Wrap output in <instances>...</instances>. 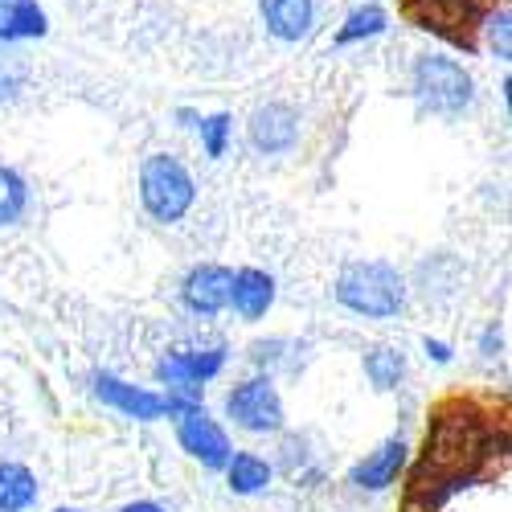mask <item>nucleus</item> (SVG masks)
<instances>
[{
    "label": "nucleus",
    "mask_w": 512,
    "mask_h": 512,
    "mask_svg": "<svg viewBox=\"0 0 512 512\" xmlns=\"http://www.w3.org/2000/svg\"><path fill=\"white\" fill-rule=\"evenodd\" d=\"M504 447V422H492L472 398L443 402L426 422V447L406 484V512H443L447 500L492 476Z\"/></svg>",
    "instance_id": "obj_1"
},
{
    "label": "nucleus",
    "mask_w": 512,
    "mask_h": 512,
    "mask_svg": "<svg viewBox=\"0 0 512 512\" xmlns=\"http://www.w3.org/2000/svg\"><path fill=\"white\" fill-rule=\"evenodd\" d=\"M332 300L353 320L390 324L410 308V275L386 259H353L336 271Z\"/></svg>",
    "instance_id": "obj_2"
},
{
    "label": "nucleus",
    "mask_w": 512,
    "mask_h": 512,
    "mask_svg": "<svg viewBox=\"0 0 512 512\" xmlns=\"http://www.w3.org/2000/svg\"><path fill=\"white\" fill-rule=\"evenodd\" d=\"M140 209L156 226H181L197 205V177L177 152H148L140 160Z\"/></svg>",
    "instance_id": "obj_3"
},
{
    "label": "nucleus",
    "mask_w": 512,
    "mask_h": 512,
    "mask_svg": "<svg viewBox=\"0 0 512 512\" xmlns=\"http://www.w3.org/2000/svg\"><path fill=\"white\" fill-rule=\"evenodd\" d=\"M410 95L422 115L463 119L476 103V78L451 54H418L410 66Z\"/></svg>",
    "instance_id": "obj_4"
},
{
    "label": "nucleus",
    "mask_w": 512,
    "mask_h": 512,
    "mask_svg": "<svg viewBox=\"0 0 512 512\" xmlns=\"http://www.w3.org/2000/svg\"><path fill=\"white\" fill-rule=\"evenodd\" d=\"M222 414L238 426L242 435L254 439H275L287 431V406H283V390L271 373H250L226 390L222 398Z\"/></svg>",
    "instance_id": "obj_5"
},
{
    "label": "nucleus",
    "mask_w": 512,
    "mask_h": 512,
    "mask_svg": "<svg viewBox=\"0 0 512 512\" xmlns=\"http://www.w3.org/2000/svg\"><path fill=\"white\" fill-rule=\"evenodd\" d=\"M304 140V111L283 99H267L246 119V148L259 160H283Z\"/></svg>",
    "instance_id": "obj_6"
},
{
    "label": "nucleus",
    "mask_w": 512,
    "mask_h": 512,
    "mask_svg": "<svg viewBox=\"0 0 512 512\" xmlns=\"http://www.w3.org/2000/svg\"><path fill=\"white\" fill-rule=\"evenodd\" d=\"M230 349L226 345H189V349H168L156 361V386L164 390H205L209 381L226 373Z\"/></svg>",
    "instance_id": "obj_7"
},
{
    "label": "nucleus",
    "mask_w": 512,
    "mask_h": 512,
    "mask_svg": "<svg viewBox=\"0 0 512 512\" xmlns=\"http://www.w3.org/2000/svg\"><path fill=\"white\" fill-rule=\"evenodd\" d=\"M173 426H177V447H181L193 463H201L205 472H222L226 459H230V451H234V443H230L226 426H222L218 418H213L205 406H197V410L173 418Z\"/></svg>",
    "instance_id": "obj_8"
},
{
    "label": "nucleus",
    "mask_w": 512,
    "mask_h": 512,
    "mask_svg": "<svg viewBox=\"0 0 512 512\" xmlns=\"http://www.w3.org/2000/svg\"><path fill=\"white\" fill-rule=\"evenodd\" d=\"M91 394L123 414L132 422H164L168 418V402H164V390H152V386H136V381H127L119 373H95L91 377Z\"/></svg>",
    "instance_id": "obj_9"
},
{
    "label": "nucleus",
    "mask_w": 512,
    "mask_h": 512,
    "mask_svg": "<svg viewBox=\"0 0 512 512\" xmlns=\"http://www.w3.org/2000/svg\"><path fill=\"white\" fill-rule=\"evenodd\" d=\"M230 279H234V267H222V263L189 267L181 279V308L197 320H218L222 312H230Z\"/></svg>",
    "instance_id": "obj_10"
},
{
    "label": "nucleus",
    "mask_w": 512,
    "mask_h": 512,
    "mask_svg": "<svg viewBox=\"0 0 512 512\" xmlns=\"http://www.w3.org/2000/svg\"><path fill=\"white\" fill-rule=\"evenodd\" d=\"M406 467H410V443H406V435H390V439H381L373 451H365L349 467V488H357V492H390L402 480Z\"/></svg>",
    "instance_id": "obj_11"
},
{
    "label": "nucleus",
    "mask_w": 512,
    "mask_h": 512,
    "mask_svg": "<svg viewBox=\"0 0 512 512\" xmlns=\"http://www.w3.org/2000/svg\"><path fill=\"white\" fill-rule=\"evenodd\" d=\"M275 300H279V283H275L271 271H263V267H238L234 271V279H230V312L242 324L267 320Z\"/></svg>",
    "instance_id": "obj_12"
},
{
    "label": "nucleus",
    "mask_w": 512,
    "mask_h": 512,
    "mask_svg": "<svg viewBox=\"0 0 512 512\" xmlns=\"http://www.w3.org/2000/svg\"><path fill=\"white\" fill-rule=\"evenodd\" d=\"M320 5L316 0H259V21L263 29L283 41V46H300L316 33Z\"/></svg>",
    "instance_id": "obj_13"
},
{
    "label": "nucleus",
    "mask_w": 512,
    "mask_h": 512,
    "mask_svg": "<svg viewBox=\"0 0 512 512\" xmlns=\"http://www.w3.org/2000/svg\"><path fill=\"white\" fill-rule=\"evenodd\" d=\"M246 357H250L254 373H271V377L287 373V377H295V373H304V365L312 357V345L308 340H295V336H263V340H254V345L246 349Z\"/></svg>",
    "instance_id": "obj_14"
},
{
    "label": "nucleus",
    "mask_w": 512,
    "mask_h": 512,
    "mask_svg": "<svg viewBox=\"0 0 512 512\" xmlns=\"http://www.w3.org/2000/svg\"><path fill=\"white\" fill-rule=\"evenodd\" d=\"M222 476H226V488L234 496H259L275 484V463L259 451H230L226 467H222Z\"/></svg>",
    "instance_id": "obj_15"
},
{
    "label": "nucleus",
    "mask_w": 512,
    "mask_h": 512,
    "mask_svg": "<svg viewBox=\"0 0 512 512\" xmlns=\"http://www.w3.org/2000/svg\"><path fill=\"white\" fill-rule=\"evenodd\" d=\"M361 369H365V381L377 394H398L406 386V377H410V361H406L402 345H373V349H365Z\"/></svg>",
    "instance_id": "obj_16"
},
{
    "label": "nucleus",
    "mask_w": 512,
    "mask_h": 512,
    "mask_svg": "<svg viewBox=\"0 0 512 512\" xmlns=\"http://www.w3.org/2000/svg\"><path fill=\"white\" fill-rule=\"evenodd\" d=\"M41 500V480L33 467L0 459V512H33Z\"/></svg>",
    "instance_id": "obj_17"
},
{
    "label": "nucleus",
    "mask_w": 512,
    "mask_h": 512,
    "mask_svg": "<svg viewBox=\"0 0 512 512\" xmlns=\"http://www.w3.org/2000/svg\"><path fill=\"white\" fill-rule=\"evenodd\" d=\"M50 33V17L37 0H9L0 9V41H37Z\"/></svg>",
    "instance_id": "obj_18"
},
{
    "label": "nucleus",
    "mask_w": 512,
    "mask_h": 512,
    "mask_svg": "<svg viewBox=\"0 0 512 512\" xmlns=\"http://www.w3.org/2000/svg\"><path fill=\"white\" fill-rule=\"evenodd\" d=\"M29 205H33V189H29L25 173L0 160V230L21 226L29 218Z\"/></svg>",
    "instance_id": "obj_19"
},
{
    "label": "nucleus",
    "mask_w": 512,
    "mask_h": 512,
    "mask_svg": "<svg viewBox=\"0 0 512 512\" xmlns=\"http://www.w3.org/2000/svg\"><path fill=\"white\" fill-rule=\"evenodd\" d=\"M390 29V13L377 5V0H365L361 9H353L345 17V25L336 29V46H357V41H373Z\"/></svg>",
    "instance_id": "obj_20"
},
{
    "label": "nucleus",
    "mask_w": 512,
    "mask_h": 512,
    "mask_svg": "<svg viewBox=\"0 0 512 512\" xmlns=\"http://www.w3.org/2000/svg\"><path fill=\"white\" fill-rule=\"evenodd\" d=\"M275 472H287L291 480H320V459L316 451H308V435H287L279 443Z\"/></svg>",
    "instance_id": "obj_21"
},
{
    "label": "nucleus",
    "mask_w": 512,
    "mask_h": 512,
    "mask_svg": "<svg viewBox=\"0 0 512 512\" xmlns=\"http://www.w3.org/2000/svg\"><path fill=\"white\" fill-rule=\"evenodd\" d=\"M193 132L201 140V152L209 160H222L230 152V140H234V115L230 111H213V115H201L193 123Z\"/></svg>",
    "instance_id": "obj_22"
},
{
    "label": "nucleus",
    "mask_w": 512,
    "mask_h": 512,
    "mask_svg": "<svg viewBox=\"0 0 512 512\" xmlns=\"http://www.w3.org/2000/svg\"><path fill=\"white\" fill-rule=\"evenodd\" d=\"M484 46L492 50V58H500V62H508L512 58V13L500 5V9H492L488 17H484Z\"/></svg>",
    "instance_id": "obj_23"
},
{
    "label": "nucleus",
    "mask_w": 512,
    "mask_h": 512,
    "mask_svg": "<svg viewBox=\"0 0 512 512\" xmlns=\"http://www.w3.org/2000/svg\"><path fill=\"white\" fill-rule=\"evenodd\" d=\"M21 91H25V66L0 58V107H5V103H17Z\"/></svg>",
    "instance_id": "obj_24"
},
{
    "label": "nucleus",
    "mask_w": 512,
    "mask_h": 512,
    "mask_svg": "<svg viewBox=\"0 0 512 512\" xmlns=\"http://www.w3.org/2000/svg\"><path fill=\"white\" fill-rule=\"evenodd\" d=\"M476 349H480V357H484V361H496V357L504 353V328H500L496 320H492V324H488V328L480 332V340H476Z\"/></svg>",
    "instance_id": "obj_25"
},
{
    "label": "nucleus",
    "mask_w": 512,
    "mask_h": 512,
    "mask_svg": "<svg viewBox=\"0 0 512 512\" xmlns=\"http://www.w3.org/2000/svg\"><path fill=\"white\" fill-rule=\"evenodd\" d=\"M422 353H426V361H435V365H451L455 361V349L447 345V340H439V336H426Z\"/></svg>",
    "instance_id": "obj_26"
},
{
    "label": "nucleus",
    "mask_w": 512,
    "mask_h": 512,
    "mask_svg": "<svg viewBox=\"0 0 512 512\" xmlns=\"http://www.w3.org/2000/svg\"><path fill=\"white\" fill-rule=\"evenodd\" d=\"M119 512H168L164 504H156V500H127Z\"/></svg>",
    "instance_id": "obj_27"
},
{
    "label": "nucleus",
    "mask_w": 512,
    "mask_h": 512,
    "mask_svg": "<svg viewBox=\"0 0 512 512\" xmlns=\"http://www.w3.org/2000/svg\"><path fill=\"white\" fill-rule=\"evenodd\" d=\"M197 119H201V111H193V107H181V111H177V123H181V127H193Z\"/></svg>",
    "instance_id": "obj_28"
},
{
    "label": "nucleus",
    "mask_w": 512,
    "mask_h": 512,
    "mask_svg": "<svg viewBox=\"0 0 512 512\" xmlns=\"http://www.w3.org/2000/svg\"><path fill=\"white\" fill-rule=\"evenodd\" d=\"M54 512H82V508H70V504H62V508H54Z\"/></svg>",
    "instance_id": "obj_29"
},
{
    "label": "nucleus",
    "mask_w": 512,
    "mask_h": 512,
    "mask_svg": "<svg viewBox=\"0 0 512 512\" xmlns=\"http://www.w3.org/2000/svg\"><path fill=\"white\" fill-rule=\"evenodd\" d=\"M5 5H9V0H0V9H5Z\"/></svg>",
    "instance_id": "obj_30"
}]
</instances>
